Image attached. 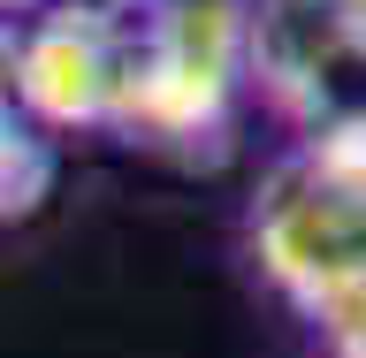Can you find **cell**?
Masks as SVG:
<instances>
[{
    "mask_svg": "<svg viewBox=\"0 0 366 358\" xmlns=\"http://www.w3.org/2000/svg\"><path fill=\"white\" fill-rule=\"evenodd\" d=\"M244 99V0H191L160 16H122L107 137L153 153L214 160Z\"/></svg>",
    "mask_w": 366,
    "mask_h": 358,
    "instance_id": "1",
    "label": "cell"
},
{
    "mask_svg": "<svg viewBox=\"0 0 366 358\" xmlns=\"http://www.w3.org/2000/svg\"><path fill=\"white\" fill-rule=\"evenodd\" d=\"M252 259L320 336L366 313V183H343L313 153H282L244 214Z\"/></svg>",
    "mask_w": 366,
    "mask_h": 358,
    "instance_id": "2",
    "label": "cell"
},
{
    "mask_svg": "<svg viewBox=\"0 0 366 358\" xmlns=\"http://www.w3.org/2000/svg\"><path fill=\"white\" fill-rule=\"evenodd\" d=\"M244 91L297 145L366 122V23L351 0H244Z\"/></svg>",
    "mask_w": 366,
    "mask_h": 358,
    "instance_id": "3",
    "label": "cell"
},
{
    "mask_svg": "<svg viewBox=\"0 0 366 358\" xmlns=\"http://www.w3.org/2000/svg\"><path fill=\"white\" fill-rule=\"evenodd\" d=\"M114 76H122V16L92 0H54L8 31V91L46 137L107 130Z\"/></svg>",
    "mask_w": 366,
    "mask_h": 358,
    "instance_id": "4",
    "label": "cell"
},
{
    "mask_svg": "<svg viewBox=\"0 0 366 358\" xmlns=\"http://www.w3.org/2000/svg\"><path fill=\"white\" fill-rule=\"evenodd\" d=\"M8 31L0 23V222H31L46 199H54V137L23 114V99L8 91Z\"/></svg>",
    "mask_w": 366,
    "mask_h": 358,
    "instance_id": "5",
    "label": "cell"
},
{
    "mask_svg": "<svg viewBox=\"0 0 366 358\" xmlns=\"http://www.w3.org/2000/svg\"><path fill=\"white\" fill-rule=\"evenodd\" d=\"M320 343H328V358H366V313H359V320H343V328H328Z\"/></svg>",
    "mask_w": 366,
    "mask_h": 358,
    "instance_id": "6",
    "label": "cell"
},
{
    "mask_svg": "<svg viewBox=\"0 0 366 358\" xmlns=\"http://www.w3.org/2000/svg\"><path fill=\"white\" fill-rule=\"evenodd\" d=\"M92 8H114V16H160V8H191V0H92Z\"/></svg>",
    "mask_w": 366,
    "mask_h": 358,
    "instance_id": "7",
    "label": "cell"
},
{
    "mask_svg": "<svg viewBox=\"0 0 366 358\" xmlns=\"http://www.w3.org/2000/svg\"><path fill=\"white\" fill-rule=\"evenodd\" d=\"M39 8H54V0H0V23H23V16H39Z\"/></svg>",
    "mask_w": 366,
    "mask_h": 358,
    "instance_id": "8",
    "label": "cell"
},
{
    "mask_svg": "<svg viewBox=\"0 0 366 358\" xmlns=\"http://www.w3.org/2000/svg\"><path fill=\"white\" fill-rule=\"evenodd\" d=\"M351 16H359V23H366V0H351Z\"/></svg>",
    "mask_w": 366,
    "mask_h": 358,
    "instance_id": "9",
    "label": "cell"
}]
</instances>
